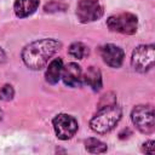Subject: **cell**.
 Segmentation results:
<instances>
[{"mask_svg":"<svg viewBox=\"0 0 155 155\" xmlns=\"http://www.w3.org/2000/svg\"><path fill=\"white\" fill-rule=\"evenodd\" d=\"M61 42L54 39H40L28 44L22 50V59L24 64L31 70H40L48 59L61 48Z\"/></svg>","mask_w":155,"mask_h":155,"instance_id":"6da1fadb","label":"cell"},{"mask_svg":"<svg viewBox=\"0 0 155 155\" xmlns=\"http://www.w3.org/2000/svg\"><path fill=\"white\" fill-rule=\"evenodd\" d=\"M5 59H6V54H5L4 50L0 47V64H2L5 62Z\"/></svg>","mask_w":155,"mask_h":155,"instance_id":"e0dca14e","label":"cell"},{"mask_svg":"<svg viewBox=\"0 0 155 155\" xmlns=\"http://www.w3.org/2000/svg\"><path fill=\"white\" fill-rule=\"evenodd\" d=\"M82 70L81 67L76 63H68L65 67L63 65L61 78L63 82L69 87H80L84 82L82 80Z\"/></svg>","mask_w":155,"mask_h":155,"instance_id":"9c48e42d","label":"cell"},{"mask_svg":"<svg viewBox=\"0 0 155 155\" xmlns=\"http://www.w3.org/2000/svg\"><path fill=\"white\" fill-rule=\"evenodd\" d=\"M107 25L110 31L132 35L137 31L138 19L137 16L130 12H122L119 15L110 16L107 19Z\"/></svg>","mask_w":155,"mask_h":155,"instance_id":"3957f363","label":"cell"},{"mask_svg":"<svg viewBox=\"0 0 155 155\" xmlns=\"http://www.w3.org/2000/svg\"><path fill=\"white\" fill-rule=\"evenodd\" d=\"M52 125H53L57 138H59L61 140L70 139L76 133L78 127H79L75 117H73L71 115H68V114L56 115L52 120Z\"/></svg>","mask_w":155,"mask_h":155,"instance_id":"8992f818","label":"cell"},{"mask_svg":"<svg viewBox=\"0 0 155 155\" xmlns=\"http://www.w3.org/2000/svg\"><path fill=\"white\" fill-rule=\"evenodd\" d=\"M76 16L81 23H90L103 16V7L98 0H79Z\"/></svg>","mask_w":155,"mask_h":155,"instance_id":"52a82bcc","label":"cell"},{"mask_svg":"<svg viewBox=\"0 0 155 155\" xmlns=\"http://www.w3.org/2000/svg\"><path fill=\"white\" fill-rule=\"evenodd\" d=\"M62 69H63V61H62V58L57 57V58L52 59L51 63L48 64L46 71H45V80H46V82H48L51 85H56L58 82V80L61 79Z\"/></svg>","mask_w":155,"mask_h":155,"instance_id":"8fae6325","label":"cell"},{"mask_svg":"<svg viewBox=\"0 0 155 155\" xmlns=\"http://www.w3.org/2000/svg\"><path fill=\"white\" fill-rule=\"evenodd\" d=\"M121 116H122V110L116 103L101 107L99 110L90 120V127L96 133L99 134L108 133L119 124Z\"/></svg>","mask_w":155,"mask_h":155,"instance_id":"7a4b0ae2","label":"cell"},{"mask_svg":"<svg viewBox=\"0 0 155 155\" xmlns=\"http://www.w3.org/2000/svg\"><path fill=\"white\" fill-rule=\"evenodd\" d=\"M142 151L147 153V154H154L155 153V142L154 140H148V142L143 143Z\"/></svg>","mask_w":155,"mask_h":155,"instance_id":"2e32d148","label":"cell"},{"mask_svg":"<svg viewBox=\"0 0 155 155\" xmlns=\"http://www.w3.org/2000/svg\"><path fill=\"white\" fill-rule=\"evenodd\" d=\"M13 96H15V90H13V87L11 85H8V84L4 85L0 88V99L1 101H5V102L11 101L13 98Z\"/></svg>","mask_w":155,"mask_h":155,"instance_id":"9a60e30c","label":"cell"},{"mask_svg":"<svg viewBox=\"0 0 155 155\" xmlns=\"http://www.w3.org/2000/svg\"><path fill=\"white\" fill-rule=\"evenodd\" d=\"M68 53L76 59H82L88 54V47L82 42H74L69 46Z\"/></svg>","mask_w":155,"mask_h":155,"instance_id":"4fadbf2b","label":"cell"},{"mask_svg":"<svg viewBox=\"0 0 155 155\" xmlns=\"http://www.w3.org/2000/svg\"><path fill=\"white\" fill-rule=\"evenodd\" d=\"M1 119H2V110L0 109V120H1Z\"/></svg>","mask_w":155,"mask_h":155,"instance_id":"ac0fdd59","label":"cell"},{"mask_svg":"<svg viewBox=\"0 0 155 155\" xmlns=\"http://www.w3.org/2000/svg\"><path fill=\"white\" fill-rule=\"evenodd\" d=\"M85 149L90 153L97 154V153H105L107 151V144L97 138H88L85 140Z\"/></svg>","mask_w":155,"mask_h":155,"instance_id":"5bb4252c","label":"cell"},{"mask_svg":"<svg viewBox=\"0 0 155 155\" xmlns=\"http://www.w3.org/2000/svg\"><path fill=\"white\" fill-rule=\"evenodd\" d=\"M40 0H16L13 4V10L17 17L25 18L33 15L39 7Z\"/></svg>","mask_w":155,"mask_h":155,"instance_id":"30bf717a","label":"cell"},{"mask_svg":"<svg viewBox=\"0 0 155 155\" xmlns=\"http://www.w3.org/2000/svg\"><path fill=\"white\" fill-rule=\"evenodd\" d=\"M133 125L144 134H150L155 130L154 109L150 105H137L131 113Z\"/></svg>","mask_w":155,"mask_h":155,"instance_id":"5b68a950","label":"cell"},{"mask_svg":"<svg viewBox=\"0 0 155 155\" xmlns=\"http://www.w3.org/2000/svg\"><path fill=\"white\" fill-rule=\"evenodd\" d=\"M155 47L154 45H140L132 52L131 64L138 73H147L154 67Z\"/></svg>","mask_w":155,"mask_h":155,"instance_id":"277c9868","label":"cell"},{"mask_svg":"<svg viewBox=\"0 0 155 155\" xmlns=\"http://www.w3.org/2000/svg\"><path fill=\"white\" fill-rule=\"evenodd\" d=\"M82 80L88 87H91L96 92L102 88V74L101 70L96 67H90L82 75Z\"/></svg>","mask_w":155,"mask_h":155,"instance_id":"7c38bea8","label":"cell"},{"mask_svg":"<svg viewBox=\"0 0 155 155\" xmlns=\"http://www.w3.org/2000/svg\"><path fill=\"white\" fill-rule=\"evenodd\" d=\"M99 53H101V57L103 58L104 63L111 68H119V67H121V64L124 62L125 53H124L122 48L116 45H113V44L103 45L99 48Z\"/></svg>","mask_w":155,"mask_h":155,"instance_id":"ba28073f","label":"cell"}]
</instances>
